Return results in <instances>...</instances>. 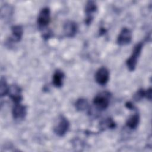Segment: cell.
Listing matches in <instances>:
<instances>
[{
	"mask_svg": "<svg viewBox=\"0 0 152 152\" xmlns=\"http://www.w3.org/2000/svg\"><path fill=\"white\" fill-rule=\"evenodd\" d=\"M8 94L14 103H21L23 100L21 88L17 84H12L9 87Z\"/></svg>",
	"mask_w": 152,
	"mask_h": 152,
	"instance_id": "obj_5",
	"label": "cell"
},
{
	"mask_svg": "<svg viewBox=\"0 0 152 152\" xmlns=\"http://www.w3.org/2000/svg\"><path fill=\"white\" fill-rule=\"evenodd\" d=\"M75 106L77 110L79 111H84L89 108V104L86 99L80 98L76 101Z\"/></svg>",
	"mask_w": 152,
	"mask_h": 152,
	"instance_id": "obj_14",
	"label": "cell"
},
{
	"mask_svg": "<svg viewBox=\"0 0 152 152\" xmlns=\"http://www.w3.org/2000/svg\"><path fill=\"white\" fill-rule=\"evenodd\" d=\"M50 20V11L49 8L44 7L43 8L39 13L37 17V24L39 27L43 28L46 27L49 23Z\"/></svg>",
	"mask_w": 152,
	"mask_h": 152,
	"instance_id": "obj_4",
	"label": "cell"
},
{
	"mask_svg": "<svg viewBox=\"0 0 152 152\" xmlns=\"http://www.w3.org/2000/svg\"><path fill=\"white\" fill-rule=\"evenodd\" d=\"M139 122H140V116H139V115L137 113H136L128 118V119L126 122V125L130 129H134L137 127L139 124Z\"/></svg>",
	"mask_w": 152,
	"mask_h": 152,
	"instance_id": "obj_13",
	"label": "cell"
},
{
	"mask_svg": "<svg viewBox=\"0 0 152 152\" xmlns=\"http://www.w3.org/2000/svg\"><path fill=\"white\" fill-rule=\"evenodd\" d=\"M142 46L143 44L142 42H139L137 43L134 47L131 56L126 61V64L128 69L130 71H133L135 69L138 58L141 54Z\"/></svg>",
	"mask_w": 152,
	"mask_h": 152,
	"instance_id": "obj_1",
	"label": "cell"
},
{
	"mask_svg": "<svg viewBox=\"0 0 152 152\" xmlns=\"http://www.w3.org/2000/svg\"><path fill=\"white\" fill-rule=\"evenodd\" d=\"M78 25L73 21H66L63 27L64 33L68 37H72L75 35L78 31Z\"/></svg>",
	"mask_w": 152,
	"mask_h": 152,
	"instance_id": "obj_10",
	"label": "cell"
},
{
	"mask_svg": "<svg viewBox=\"0 0 152 152\" xmlns=\"http://www.w3.org/2000/svg\"><path fill=\"white\" fill-rule=\"evenodd\" d=\"M110 101V93L105 91L96 95L93 99V103L97 109L105 110L109 106Z\"/></svg>",
	"mask_w": 152,
	"mask_h": 152,
	"instance_id": "obj_3",
	"label": "cell"
},
{
	"mask_svg": "<svg viewBox=\"0 0 152 152\" xmlns=\"http://www.w3.org/2000/svg\"><path fill=\"white\" fill-rule=\"evenodd\" d=\"M132 40L131 31L126 27L123 28L120 31L118 38L117 43L120 46H124L129 44Z\"/></svg>",
	"mask_w": 152,
	"mask_h": 152,
	"instance_id": "obj_6",
	"label": "cell"
},
{
	"mask_svg": "<svg viewBox=\"0 0 152 152\" xmlns=\"http://www.w3.org/2000/svg\"><path fill=\"white\" fill-rule=\"evenodd\" d=\"M145 97L150 100L151 99V88H149L145 91Z\"/></svg>",
	"mask_w": 152,
	"mask_h": 152,
	"instance_id": "obj_18",
	"label": "cell"
},
{
	"mask_svg": "<svg viewBox=\"0 0 152 152\" xmlns=\"http://www.w3.org/2000/svg\"><path fill=\"white\" fill-rule=\"evenodd\" d=\"M69 128V122L68 120L64 116L61 115L57 119L56 122L53 126V132L56 135L59 137L64 136Z\"/></svg>",
	"mask_w": 152,
	"mask_h": 152,
	"instance_id": "obj_2",
	"label": "cell"
},
{
	"mask_svg": "<svg viewBox=\"0 0 152 152\" xmlns=\"http://www.w3.org/2000/svg\"><path fill=\"white\" fill-rule=\"evenodd\" d=\"M145 97V91L143 89L138 90L134 95V99L136 101H139Z\"/></svg>",
	"mask_w": 152,
	"mask_h": 152,
	"instance_id": "obj_17",
	"label": "cell"
},
{
	"mask_svg": "<svg viewBox=\"0 0 152 152\" xmlns=\"http://www.w3.org/2000/svg\"><path fill=\"white\" fill-rule=\"evenodd\" d=\"M9 86H8L5 78L3 77H1L0 81V94L1 97H3L8 94Z\"/></svg>",
	"mask_w": 152,
	"mask_h": 152,
	"instance_id": "obj_16",
	"label": "cell"
},
{
	"mask_svg": "<svg viewBox=\"0 0 152 152\" xmlns=\"http://www.w3.org/2000/svg\"><path fill=\"white\" fill-rule=\"evenodd\" d=\"M100 129H106L109 128H114L116 126L115 122L111 118H107L103 120L100 124Z\"/></svg>",
	"mask_w": 152,
	"mask_h": 152,
	"instance_id": "obj_15",
	"label": "cell"
},
{
	"mask_svg": "<svg viewBox=\"0 0 152 152\" xmlns=\"http://www.w3.org/2000/svg\"><path fill=\"white\" fill-rule=\"evenodd\" d=\"M64 77L65 75L62 71L59 69L56 70L53 75L52 78V83L53 86L56 87H61L63 84Z\"/></svg>",
	"mask_w": 152,
	"mask_h": 152,
	"instance_id": "obj_12",
	"label": "cell"
},
{
	"mask_svg": "<svg viewBox=\"0 0 152 152\" xmlns=\"http://www.w3.org/2000/svg\"><path fill=\"white\" fill-rule=\"evenodd\" d=\"M12 37L10 41L12 42H18L20 41L23 34V28L20 25H15L11 27Z\"/></svg>",
	"mask_w": 152,
	"mask_h": 152,
	"instance_id": "obj_11",
	"label": "cell"
},
{
	"mask_svg": "<svg viewBox=\"0 0 152 152\" xmlns=\"http://www.w3.org/2000/svg\"><path fill=\"white\" fill-rule=\"evenodd\" d=\"M97 10V7L94 1H89L86 3L85 7V12L86 14L85 23L86 24H90L91 23L93 19V14Z\"/></svg>",
	"mask_w": 152,
	"mask_h": 152,
	"instance_id": "obj_7",
	"label": "cell"
},
{
	"mask_svg": "<svg viewBox=\"0 0 152 152\" xmlns=\"http://www.w3.org/2000/svg\"><path fill=\"white\" fill-rule=\"evenodd\" d=\"M12 114L15 119H23L27 114V108L24 105L21 104V103H15L12 109Z\"/></svg>",
	"mask_w": 152,
	"mask_h": 152,
	"instance_id": "obj_9",
	"label": "cell"
},
{
	"mask_svg": "<svg viewBox=\"0 0 152 152\" xmlns=\"http://www.w3.org/2000/svg\"><path fill=\"white\" fill-rule=\"evenodd\" d=\"M109 78V72L106 67H101L98 69L95 74L96 82L102 86L105 85Z\"/></svg>",
	"mask_w": 152,
	"mask_h": 152,
	"instance_id": "obj_8",
	"label": "cell"
}]
</instances>
